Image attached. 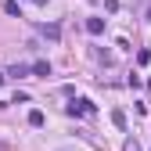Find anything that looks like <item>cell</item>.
Here are the masks:
<instances>
[{"instance_id":"6da1fadb","label":"cell","mask_w":151,"mask_h":151,"mask_svg":"<svg viewBox=\"0 0 151 151\" xmlns=\"http://www.w3.org/2000/svg\"><path fill=\"white\" fill-rule=\"evenodd\" d=\"M65 111H68V115H90V111H93V104H90L86 97H79V101H72Z\"/></svg>"},{"instance_id":"5b68a950","label":"cell","mask_w":151,"mask_h":151,"mask_svg":"<svg viewBox=\"0 0 151 151\" xmlns=\"http://www.w3.org/2000/svg\"><path fill=\"white\" fill-rule=\"evenodd\" d=\"M111 122H115L119 129H126V111H119V108H115V111H111Z\"/></svg>"},{"instance_id":"3957f363","label":"cell","mask_w":151,"mask_h":151,"mask_svg":"<svg viewBox=\"0 0 151 151\" xmlns=\"http://www.w3.org/2000/svg\"><path fill=\"white\" fill-rule=\"evenodd\" d=\"M43 122H47V119H43V111H40V108H32V111H29V126H32V129H40Z\"/></svg>"},{"instance_id":"52a82bcc","label":"cell","mask_w":151,"mask_h":151,"mask_svg":"<svg viewBox=\"0 0 151 151\" xmlns=\"http://www.w3.org/2000/svg\"><path fill=\"white\" fill-rule=\"evenodd\" d=\"M43 32H47V40H58V36H61V25H43Z\"/></svg>"},{"instance_id":"7c38bea8","label":"cell","mask_w":151,"mask_h":151,"mask_svg":"<svg viewBox=\"0 0 151 151\" xmlns=\"http://www.w3.org/2000/svg\"><path fill=\"white\" fill-rule=\"evenodd\" d=\"M0 86H4V76H0Z\"/></svg>"},{"instance_id":"277c9868","label":"cell","mask_w":151,"mask_h":151,"mask_svg":"<svg viewBox=\"0 0 151 151\" xmlns=\"http://www.w3.org/2000/svg\"><path fill=\"white\" fill-rule=\"evenodd\" d=\"M29 72H32V76H43V79H47V76H50V61H36Z\"/></svg>"},{"instance_id":"30bf717a","label":"cell","mask_w":151,"mask_h":151,"mask_svg":"<svg viewBox=\"0 0 151 151\" xmlns=\"http://www.w3.org/2000/svg\"><path fill=\"white\" fill-rule=\"evenodd\" d=\"M126 151H140V144L137 140H126Z\"/></svg>"},{"instance_id":"9c48e42d","label":"cell","mask_w":151,"mask_h":151,"mask_svg":"<svg viewBox=\"0 0 151 151\" xmlns=\"http://www.w3.org/2000/svg\"><path fill=\"white\" fill-rule=\"evenodd\" d=\"M151 61V50H137V65H147Z\"/></svg>"},{"instance_id":"4fadbf2b","label":"cell","mask_w":151,"mask_h":151,"mask_svg":"<svg viewBox=\"0 0 151 151\" xmlns=\"http://www.w3.org/2000/svg\"><path fill=\"white\" fill-rule=\"evenodd\" d=\"M147 18H151V7H147Z\"/></svg>"},{"instance_id":"8fae6325","label":"cell","mask_w":151,"mask_h":151,"mask_svg":"<svg viewBox=\"0 0 151 151\" xmlns=\"http://www.w3.org/2000/svg\"><path fill=\"white\" fill-rule=\"evenodd\" d=\"M32 4H47V0H32Z\"/></svg>"},{"instance_id":"7a4b0ae2","label":"cell","mask_w":151,"mask_h":151,"mask_svg":"<svg viewBox=\"0 0 151 151\" xmlns=\"http://www.w3.org/2000/svg\"><path fill=\"white\" fill-rule=\"evenodd\" d=\"M86 32L90 36H101L104 32V18H86Z\"/></svg>"},{"instance_id":"ba28073f","label":"cell","mask_w":151,"mask_h":151,"mask_svg":"<svg viewBox=\"0 0 151 151\" xmlns=\"http://www.w3.org/2000/svg\"><path fill=\"white\" fill-rule=\"evenodd\" d=\"M7 76H18V79H22V76H29V68H25V65H14V68H11Z\"/></svg>"},{"instance_id":"8992f818","label":"cell","mask_w":151,"mask_h":151,"mask_svg":"<svg viewBox=\"0 0 151 151\" xmlns=\"http://www.w3.org/2000/svg\"><path fill=\"white\" fill-rule=\"evenodd\" d=\"M4 11H7V14H18V18H22V7H18V0H4Z\"/></svg>"}]
</instances>
